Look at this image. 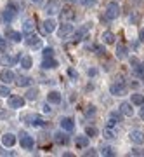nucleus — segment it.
I'll return each instance as SVG.
<instances>
[{
	"instance_id": "nucleus-4",
	"label": "nucleus",
	"mask_w": 144,
	"mask_h": 157,
	"mask_svg": "<svg viewBox=\"0 0 144 157\" xmlns=\"http://www.w3.org/2000/svg\"><path fill=\"white\" fill-rule=\"evenodd\" d=\"M57 12H61V2L59 0H49L45 4V14L52 16V14H57Z\"/></svg>"
},
{
	"instance_id": "nucleus-2",
	"label": "nucleus",
	"mask_w": 144,
	"mask_h": 157,
	"mask_svg": "<svg viewBox=\"0 0 144 157\" xmlns=\"http://www.w3.org/2000/svg\"><path fill=\"white\" fill-rule=\"evenodd\" d=\"M118 16H120V6H118L117 2H110L108 7H106V11H104V17L110 19V21H113V19H117Z\"/></svg>"
},
{
	"instance_id": "nucleus-29",
	"label": "nucleus",
	"mask_w": 144,
	"mask_h": 157,
	"mask_svg": "<svg viewBox=\"0 0 144 157\" xmlns=\"http://www.w3.org/2000/svg\"><path fill=\"white\" fill-rule=\"evenodd\" d=\"M16 82H17V86H19V87H26V86H30L31 78H30V77H19Z\"/></svg>"
},
{
	"instance_id": "nucleus-53",
	"label": "nucleus",
	"mask_w": 144,
	"mask_h": 157,
	"mask_svg": "<svg viewBox=\"0 0 144 157\" xmlns=\"http://www.w3.org/2000/svg\"><path fill=\"white\" fill-rule=\"evenodd\" d=\"M33 2H40V0H33Z\"/></svg>"
},
{
	"instance_id": "nucleus-1",
	"label": "nucleus",
	"mask_w": 144,
	"mask_h": 157,
	"mask_svg": "<svg viewBox=\"0 0 144 157\" xmlns=\"http://www.w3.org/2000/svg\"><path fill=\"white\" fill-rule=\"evenodd\" d=\"M17 9H19V6H17L16 2H9L5 7V11H4V14H2V17H4V21L7 23H12L14 19H16L17 16Z\"/></svg>"
},
{
	"instance_id": "nucleus-21",
	"label": "nucleus",
	"mask_w": 144,
	"mask_h": 157,
	"mask_svg": "<svg viewBox=\"0 0 144 157\" xmlns=\"http://www.w3.org/2000/svg\"><path fill=\"white\" fill-rule=\"evenodd\" d=\"M19 65H21V68H24V70H30V68L33 67V59L30 56H19Z\"/></svg>"
},
{
	"instance_id": "nucleus-48",
	"label": "nucleus",
	"mask_w": 144,
	"mask_h": 157,
	"mask_svg": "<svg viewBox=\"0 0 144 157\" xmlns=\"http://www.w3.org/2000/svg\"><path fill=\"white\" fill-rule=\"evenodd\" d=\"M0 119H7V112H4V110H0Z\"/></svg>"
},
{
	"instance_id": "nucleus-36",
	"label": "nucleus",
	"mask_w": 144,
	"mask_h": 157,
	"mask_svg": "<svg viewBox=\"0 0 144 157\" xmlns=\"http://www.w3.org/2000/svg\"><path fill=\"white\" fill-rule=\"evenodd\" d=\"M94 51L97 52V54H99V56H103V54L106 52V49H104V47H103L101 44H95V45H94Z\"/></svg>"
},
{
	"instance_id": "nucleus-22",
	"label": "nucleus",
	"mask_w": 144,
	"mask_h": 157,
	"mask_svg": "<svg viewBox=\"0 0 144 157\" xmlns=\"http://www.w3.org/2000/svg\"><path fill=\"white\" fill-rule=\"evenodd\" d=\"M54 141L57 143V145H66L68 143V135L66 133H63V131H59V133H56L54 135Z\"/></svg>"
},
{
	"instance_id": "nucleus-35",
	"label": "nucleus",
	"mask_w": 144,
	"mask_h": 157,
	"mask_svg": "<svg viewBox=\"0 0 144 157\" xmlns=\"http://www.w3.org/2000/svg\"><path fill=\"white\" fill-rule=\"evenodd\" d=\"M42 54H44V58H52L54 56V49H52V47H45Z\"/></svg>"
},
{
	"instance_id": "nucleus-40",
	"label": "nucleus",
	"mask_w": 144,
	"mask_h": 157,
	"mask_svg": "<svg viewBox=\"0 0 144 157\" xmlns=\"http://www.w3.org/2000/svg\"><path fill=\"white\" fill-rule=\"evenodd\" d=\"M117 124H118V121H117V119L110 117V121H108V128H111V129H113L115 126H117Z\"/></svg>"
},
{
	"instance_id": "nucleus-8",
	"label": "nucleus",
	"mask_w": 144,
	"mask_h": 157,
	"mask_svg": "<svg viewBox=\"0 0 144 157\" xmlns=\"http://www.w3.org/2000/svg\"><path fill=\"white\" fill-rule=\"evenodd\" d=\"M128 138H130V141H132V143H135V145H142V143H144V133H142V131H139V129L130 131Z\"/></svg>"
},
{
	"instance_id": "nucleus-41",
	"label": "nucleus",
	"mask_w": 144,
	"mask_h": 157,
	"mask_svg": "<svg viewBox=\"0 0 144 157\" xmlns=\"http://www.w3.org/2000/svg\"><path fill=\"white\" fill-rule=\"evenodd\" d=\"M0 51H7V42H5V39H2V37H0Z\"/></svg>"
},
{
	"instance_id": "nucleus-30",
	"label": "nucleus",
	"mask_w": 144,
	"mask_h": 157,
	"mask_svg": "<svg viewBox=\"0 0 144 157\" xmlns=\"http://www.w3.org/2000/svg\"><path fill=\"white\" fill-rule=\"evenodd\" d=\"M0 96H2V98H9V96H11V89L7 87V84L0 86Z\"/></svg>"
},
{
	"instance_id": "nucleus-28",
	"label": "nucleus",
	"mask_w": 144,
	"mask_h": 157,
	"mask_svg": "<svg viewBox=\"0 0 144 157\" xmlns=\"http://www.w3.org/2000/svg\"><path fill=\"white\" fill-rule=\"evenodd\" d=\"M17 59H19V58H12V56H7V54H5V56L2 58V63H4L5 67H12V65L17 61Z\"/></svg>"
},
{
	"instance_id": "nucleus-38",
	"label": "nucleus",
	"mask_w": 144,
	"mask_h": 157,
	"mask_svg": "<svg viewBox=\"0 0 144 157\" xmlns=\"http://www.w3.org/2000/svg\"><path fill=\"white\" fill-rule=\"evenodd\" d=\"M85 115H87V117H90V115H95V107H94V105L87 107V110H85Z\"/></svg>"
},
{
	"instance_id": "nucleus-27",
	"label": "nucleus",
	"mask_w": 144,
	"mask_h": 157,
	"mask_svg": "<svg viewBox=\"0 0 144 157\" xmlns=\"http://www.w3.org/2000/svg\"><path fill=\"white\" fill-rule=\"evenodd\" d=\"M115 39L117 37H115V33H111V32H104L103 33V42L104 44H115Z\"/></svg>"
},
{
	"instance_id": "nucleus-9",
	"label": "nucleus",
	"mask_w": 144,
	"mask_h": 157,
	"mask_svg": "<svg viewBox=\"0 0 144 157\" xmlns=\"http://www.w3.org/2000/svg\"><path fill=\"white\" fill-rule=\"evenodd\" d=\"M14 78H16V75H14V72L9 70V68H4V70L0 72V80H2L4 84H11V82H14Z\"/></svg>"
},
{
	"instance_id": "nucleus-47",
	"label": "nucleus",
	"mask_w": 144,
	"mask_h": 157,
	"mask_svg": "<svg viewBox=\"0 0 144 157\" xmlns=\"http://www.w3.org/2000/svg\"><path fill=\"white\" fill-rule=\"evenodd\" d=\"M85 155H95V150H94V148H90V150L85 152Z\"/></svg>"
},
{
	"instance_id": "nucleus-20",
	"label": "nucleus",
	"mask_w": 144,
	"mask_h": 157,
	"mask_svg": "<svg viewBox=\"0 0 144 157\" xmlns=\"http://www.w3.org/2000/svg\"><path fill=\"white\" fill-rule=\"evenodd\" d=\"M128 56V47L125 44H118L117 45V58L118 59H125Z\"/></svg>"
},
{
	"instance_id": "nucleus-49",
	"label": "nucleus",
	"mask_w": 144,
	"mask_h": 157,
	"mask_svg": "<svg viewBox=\"0 0 144 157\" xmlns=\"http://www.w3.org/2000/svg\"><path fill=\"white\" fill-rule=\"evenodd\" d=\"M139 117H141V119H142V121H144V107L141 108V112H139Z\"/></svg>"
},
{
	"instance_id": "nucleus-25",
	"label": "nucleus",
	"mask_w": 144,
	"mask_h": 157,
	"mask_svg": "<svg viewBox=\"0 0 144 157\" xmlns=\"http://www.w3.org/2000/svg\"><path fill=\"white\" fill-rule=\"evenodd\" d=\"M132 105H137V107H142L144 105V94H139V93H134L132 94Z\"/></svg>"
},
{
	"instance_id": "nucleus-11",
	"label": "nucleus",
	"mask_w": 144,
	"mask_h": 157,
	"mask_svg": "<svg viewBox=\"0 0 144 157\" xmlns=\"http://www.w3.org/2000/svg\"><path fill=\"white\" fill-rule=\"evenodd\" d=\"M57 33H59V37H61V39H64V37H68L70 33H73V26L68 21L63 23L61 26H59V30H57Z\"/></svg>"
},
{
	"instance_id": "nucleus-17",
	"label": "nucleus",
	"mask_w": 144,
	"mask_h": 157,
	"mask_svg": "<svg viewBox=\"0 0 144 157\" xmlns=\"http://www.w3.org/2000/svg\"><path fill=\"white\" fill-rule=\"evenodd\" d=\"M47 101H49V103H54V105H59V103L63 101L61 93H57V91H50L49 94H47Z\"/></svg>"
},
{
	"instance_id": "nucleus-14",
	"label": "nucleus",
	"mask_w": 144,
	"mask_h": 157,
	"mask_svg": "<svg viewBox=\"0 0 144 157\" xmlns=\"http://www.w3.org/2000/svg\"><path fill=\"white\" fill-rule=\"evenodd\" d=\"M2 145H4V147H14V145H16V136L12 135V133H5V135H2Z\"/></svg>"
},
{
	"instance_id": "nucleus-31",
	"label": "nucleus",
	"mask_w": 144,
	"mask_h": 157,
	"mask_svg": "<svg viewBox=\"0 0 144 157\" xmlns=\"http://www.w3.org/2000/svg\"><path fill=\"white\" fill-rule=\"evenodd\" d=\"M33 26H35L33 19H26V21H24V26H23V30H24L26 33H30V32L33 30Z\"/></svg>"
},
{
	"instance_id": "nucleus-46",
	"label": "nucleus",
	"mask_w": 144,
	"mask_h": 157,
	"mask_svg": "<svg viewBox=\"0 0 144 157\" xmlns=\"http://www.w3.org/2000/svg\"><path fill=\"white\" fill-rule=\"evenodd\" d=\"M139 40L144 42V28H141V32H139Z\"/></svg>"
},
{
	"instance_id": "nucleus-34",
	"label": "nucleus",
	"mask_w": 144,
	"mask_h": 157,
	"mask_svg": "<svg viewBox=\"0 0 144 157\" xmlns=\"http://www.w3.org/2000/svg\"><path fill=\"white\" fill-rule=\"evenodd\" d=\"M82 2V6H85V7H94V6H97V0H80Z\"/></svg>"
},
{
	"instance_id": "nucleus-43",
	"label": "nucleus",
	"mask_w": 144,
	"mask_h": 157,
	"mask_svg": "<svg viewBox=\"0 0 144 157\" xmlns=\"http://www.w3.org/2000/svg\"><path fill=\"white\" fill-rule=\"evenodd\" d=\"M87 73H89V77H94V75H97V70H95V68H90Z\"/></svg>"
},
{
	"instance_id": "nucleus-18",
	"label": "nucleus",
	"mask_w": 144,
	"mask_h": 157,
	"mask_svg": "<svg viewBox=\"0 0 144 157\" xmlns=\"http://www.w3.org/2000/svg\"><path fill=\"white\" fill-rule=\"evenodd\" d=\"M75 145L77 148H85V147H89V136L87 135H80L75 138Z\"/></svg>"
},
{
	"instance_id": "nucleus-6",
	"label": "nucleus",
	"mask_w": 144,
	"mask_h": 157,
	"mask_svg": "<svg viewBox=\"0 0 144 157\" xmlns=\"http://www.w3.org/2000/svg\"><path fill=\"white\" fill-rule=\"evenodd\" d=\"M110 91L113 96H125L127 94V86L123 84V82H117V84H113L110 87Z\"/></svg>"
},
{
	"instance_id": "nucleus-50",
	"label": "nucleus",
	"mask_w": 144,
	"mask_h": 157,
	"mask_svg": "<svg viewBox=\"0 0 144 157\" xmlns=\"http://www.w3.org/2000/svg\"><path fill=\"white\" fill-rule=\"evenodd\" d=\"M63 155H64V157H73V154H71V152H64Z\"/></svg>"
},
{
	"instance_id": "nucleus-5",
	"label": "nucleus",
	"mask_w": 144,
	"mask_h": 157,
	"mask_svg": "<svg viewBox=\"0 0 144 157\" xmlns=\"http://www.w3.org/2000/svg\"><path fill=\"white\" fill-rule=\"evenodd\" d=\"M24 101H26V98H23V96L11 94V96H9V100H7V103H9V108H14V110H17V108H23V107H24Z\"/></svg>"
},
{
	"instance_id": "nucleus-10",
	"label": "nucleus",
	"mask_w": 144,
	"mask_h": 157,
	"mask_svg": "<svg viewBox=\"0 0 144 157\" xmlns=\"http://www.w3.org/2000/svg\"><path fill=\"white\" fill-rule=\"evenodd\" d=\"M59 124H61V129H63V131H68V133L75 129V121H73L71 117H63Z\"/></svg>"
},
{
	"instance_id": "nucleus-16",
	"label": "nucleus",
	"mask_w": 144,
	"mask_h": 157,
	"mask_svg": "<svg viewBox=\"0 0 144 157\" xmlns=\"http://www.w3.org/2000/svg\"><path fill=\"white\" fill-rule=\"evenodd\" d=\"M24 42H26V45H30V47H40V37L38 35L28 33V37L24 39Z\"/></svg>"
},
{
	"instance_id": "nucleus-45",
	"label": "nucleus",
	"mask_w": 144,
	"mask_h": 157,
	"mask_svg": "<svg viewBox=\"0 0 144 157\" xmlns=\"http://www.w3.org/2000/svg\"><path fill=\"white\" fill-rule=\"evenodd\" d=\"M42 108H44V112H45V113H50V107H49V101H47V103H45V105H44V107H42Z\"/></svg>"
},
{
	"instance_id": "nucleus-37",
	"label": "nucleus",
	"mask_w": 144,
	"mask_h": 157,
	"mask_svg": "<svg viewBox=\"0 0 144 157\" xmlns=\"http://www.w3.org/2000/svg\"><path fill=\"white\" fill-rule=\"evenodd\" d=\"M104 138H106V140H113V138H115V133L111 131V128H108L104 131Z\"/></svg>"
},
{
	"instance_id": "nucleus-7",
	"label": "nucleus",
	"mask_w": 144,
	"mask_h": 157,
	"mask_svg": "<svg viewBox=\"0 0 144 157\" xmlns=\"http://www.w3.org/2000/svg\"><path fill=\"white\" fill-rule=\"evenodd\" d=\"M19 143H21L23 148H26V150H30V148H33L35 145V140L31 138V136L28 135V133H21V136H19Z\"/></svg>"
},
{
	"instance_id": "nucleus-39",
	"label": "nucleus",
	"mask_w": 144,
	"mask_h": 157,
	"mask_svg": "<svg viewBox=\"0 0 144 157\" xmlns=\"http://www.w3.org/2000/svg\"><path fill=\"white\" fill-rule=\"evenodd\" d=\"M122 115H123V113L120 112V110H118V112H111V115H110V117H113V119H117L118 122H120V121H122Z\"/></svg>"
},
{
	"instance_id": "nucleus-26",
	"label": "nucleus",
	"mask_w": 144,
	"mask_h": 157,
	"mask_svg": "<svg viewBox=\"0 0 144 157\" xmlns=\"http://www.w3.org/2000/svg\"><path fill=\"white\" fill-rule=\"evenodd\" d=\"M37 96H38V89H33V87H30V89L26 91L24 98H26V101H33V100H37Z\"/></svg>"
},
{
	"instance_id": "nucleus-24",
	"label": "nucleus",
	"mask_w": 144,
	"mask_h": 157,
	"mask_svg": "<svg viewBox=\"0 0 144 157\" xmlns=\"http://www.w3.org/2000/svg\"><path fill=\"white\" fill-rule=\"evenodd\" d=\"M75 17V12L70 9V7H64L61 11V19H64V21H70V19H73Z\"/></svg>"
},
{
	"instance_id": "nucleus-42",
	"label": "nucleus",
	"mask_w": 144,
	"mask_h": 157,
	"mask_svg": "<svg viewBox=\"0 0 144 157\" xmlns=\"http://www.w3.org/2000/svg\"><path fill=\"white\" fill-rule=\"evenodd\" d=\"M130 155H144V150H139V148H134L130 152Z\"/></svg>"
},
{
	"instance_id": "nucleus-32",
	"label": "nucleus",
	"mask_w": 144,
	"mask_h": 157,
	"mask_svg": "<svg viewBox=\"0 0 144 157\" xmlns=\"http://www.w3.org/2000/svg\"><path fill=\"white\" fill-rule=\"evenodd\" d=\"M85 135L89 136V138H92V136H97V129H95L94 126H87V128H85Z\"/></svg>"
},
{
	"instance_id": "nucleus-44",
	"label": "nucleus",
	"mask_w": 144,
	"mask_h": 157,
	"mask_svg": "<svg viewBox=\"0 0 144 157\" xmlns=\"http://www.w3.org/2000/svg\"><path fill=\"white\" fill-rule=\"evenodd\" d=\"M68 73H70V75H71L73 78H77V77H78V73L75 72V70H73V68H70V70H68Z\"/></svg>"
},
{
	"instance_id": "nucleus-52",
	"label": "nucleus",
	"mask_w": 144,
	"mask_h": 157,
	"mask_svg": "<svg viewBox=\"0 0 144 157\" xmlns=\"http://www.w3.org/2000/svg\"><path fill=\"white\" fill-rule=\"evenodd\" d=\"M66 2H68V4H77L78 0H66Z\"/></svg>"
},
{
	"instance_id": "nucleus-15",
	"label": "nucleus",
	"mask_w": 144,
	"mask_h": 157,
	"mask_svg": "<svg viewBox=\"0 0 144 157\" xmlns=\"http://www.w3.org/2000/svg\"><path fill=\"white\" fill-rule=\"evenodd\" d=\"M5 35H7V39H11L12 42H21V40H23V35H21V32H16V30L5 28Z\"/></svg>"
},
{
	"instance_id": "nucleus-19",
	"label": "nucleus",
	"mask_w": 144,
	"mask_h": 157,
	"mask_svg": "<svg viewBox=\"0 0 144 157\" xmlns=\"http://www.w3.org/2000/svg\"><path fill=\"white\" fill-rule=\"evenodd\" d=\"M42 68L44 70H54V68H57V61H56L54 58H44Z\"/></svg>"
},
{
	"instance_id": "nucleus-13",
	"label": "nucleus",
	"mask_w": 144,
	"mask_h": 157,
	"mask_svg": "<svg viewBox=\"0 0 144 157\" xmlns=\"http://www.w3.org/2000/svg\"><path fill=\"white\" fill-rule=\"evenodd\" d=\"M56 30V21L54 19H45L44 23H42V32H44V33H52V32H54Z\"/></svg>"
},
{
	"instance_id": "nucleus-3",
	"label": "nucleus",
	"mask_w": 144,
	"mask_h": 157,
	"mask_svg": "<svg viewBox=\"0 0 144 157\" xmlns=\"http://www.w3.org/2000/svg\"><path fill=\"white\" fill-rule=\"evenodd\" d=\"M90 28H92V23H83L80 28H77V32L73 33V40L75 42H80V40H83L85 37H87V33L90 32Z\"/></svg>"
},
{
	"instance_id": "nucleus-12",
	"label": "nucleus",
	"mask_w": 144,
	"mask_h": 157,
	"mask_svg": "<svg viewBox=\"0 0 144 157\" xmlns=\"http://www.w3.org/2000/svg\"><path fill=\"white\" fill-rule=\"evenodd\" d=\"M120 112H122L125 117H132V115H134L132 101H130V103H128V101H123L122 105H120Z\"/></svg>"
},
{
	"instance_id": "nucleus-23",
	"label": "nucleus",
	"mask_w": 144,
	"mask_h": 157,
	"mask_svg": "<svg viewBox=\"0 0 144 157\" xmlns=\"http://www.w3.org/2000/svg\"><path fill=\"white\" fill-rule=\"evenodd\" d=\"M24 119H28V121H30V124H31V126H35V128H42V126L45 124L44 121H42L40 117H37V115H26Z\"/></svg>"
},
{
	"instance_id": "nucleus-51",
	"label": "nucleus",
	"mask_w": 144,
	"mask_h": 157,
	"mask_svg": "<svg viewBox=\"0 0 144 157\" xmlns=\"http://www.w3.org/2000/svg\"><path fill=\"white\" fill-rule=\"evenodd\" d=\"M137 21V16H130V23H135Z\"/></svg>"
},
{
	"instance_id": "nucleus-33",
	"label": "nucleus",
	"mask_w": 144,
	"mask_h": 157,
	"mask_svg": "<svg viewBox=\"0 0 144 157\" xmlns=\"http://www.w3.org/2000/svg\"><path fill=\"white\" fill-rule=\"evenodd\" d=\"M101 154H103V155H108V157H113V155H115V152H113V148H111V147H103Z\"/></svg>"
}]
</instances>
